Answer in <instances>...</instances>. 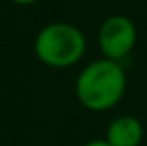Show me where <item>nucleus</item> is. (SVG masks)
Listing matches in <instances>:
<instances>
[{
	"mask_svg": "<svg viewBox=\"0 0 147 146\" xmlns=\"http://www.w3.org/2000/svg\"><path fill=\"white\" fill-rule=\"evenodd\" d=\"M144 124L132 114L114 118L106 128V137L112 146H140L144 141Z\"/></svg>",
	"mask_w": 147,
	"mask_h": 146,
	"instance_id": "4",
	"label": "nucleus"
},
{
	"mask_svg": "<svg viewBox=\"0 0 147 146\" xmlns=\"http://www.w3.org/2000/svg\"><path fill=\"white\" fill-rule=\"evenodd\" d=\"M9 2L17 4V6H32V4H37L39 0H9Z\"/></svg>",
	"mask_w": 147,
	"mask_h": 146,
	"instance_id": "6",
	"label": "nucleus"
},
{
	"mask_svg": "<svg viewBox=\"0 0 147 146\" xmlns=\"http://www.w3.org/2000/svg\"><path fill=\"white\" fill-rule=\"evenodd\" d=\"M82 146H112V144L108 143L106 139H93V141H88V143L82 144Z\"/></svg>",
	"mask_w": 147,
	"mask_h": 146,
	"instance_id": "5",
	"label": "nucleus"
},
{
	"mask_svg": "<svg viewBox=\"0 0 147 146\" xmlns=\"http://www.w3.org/2000/svg\"><path fill=\"white\" fill-rule=\"evenodd\" d=\"M86 45V36L78 26L58 21L45 25L37 32L34 40V53L41 64L63 70L82 60Z\"/></svg>",
	"mask_w": 147,
	"mask_h": 146,
	"instance_id": "2",
	"label": "nucleus"
},
{
	"mask_svg": "<svg viewBox=\"0 0 147 146\" xmlns=\"http://www.w3.org/2000/svg\"><path fill=\"white\" fill-rule=\"evenodd\" d=\"M127 90V73L121 62L99 58L90 62L75 81V96L88 111L104 113L123 99Z\"/></svg>",
	"mask_w": 147,
	"mask_h": 146,
	"instance_id": "1",
	"label": "nucleus"
},
{
	"mask_svg": "<svg viewBox=\"0 0 147 146\" xmlns=\"http://www.w3.org/2000/svg\"><path fill=\"white\" fill-rule=\"evenodd\" d=\"M138 40L136 25L127 15H112L100 25L97 34V43L104 58L123 62L130 53Z\"/></svg>",
	"mask_w": 147,
	"mask_h": 146,
	"instance_id": "3",
	"label": "nucleus"
}]
</instances>
